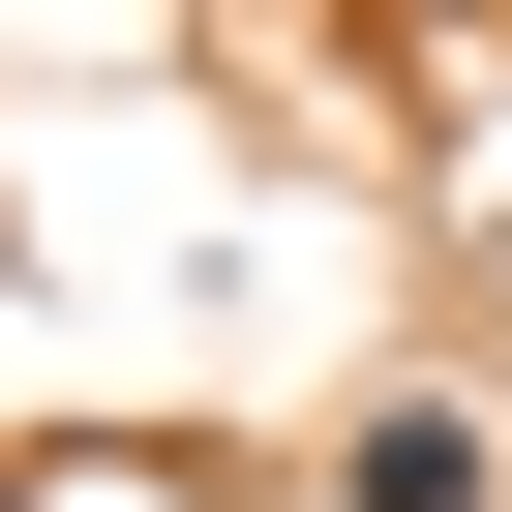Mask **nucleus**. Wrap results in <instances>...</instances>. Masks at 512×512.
<instances>
[{"label": "nucleus", "instance_id": "obj_1", "mask_svg": "<svg viewBox=\"0 0 512 512\" xmlns=\"http://www.w3.org/2000/svg\"><path fill=\"white\" fill-rule=\"evenodd\" d=\"M332 512H482V422H452V392H392V422H332Z\"/></svg>", "mask_w": 512, "mask_h": 512}]
</instances>
